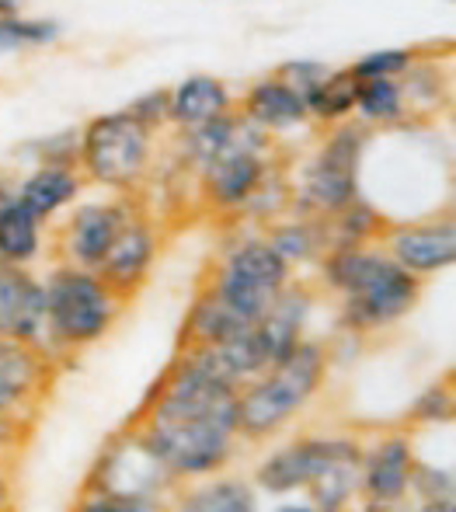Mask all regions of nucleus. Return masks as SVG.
<instances>
[{"label": "nucleus", "mask_w": 456, "mask_h": 512, "mask_svg": "<svg viewBox=\"0 0 456 512\" xmlns=\"http://www.w3.org/2000/svg\"><path fill=\"white\" fill-rule=\"evenodd\" d=\"M321 279L342 297V328L356 335L404 321L422 300V279L373 244L331 248L321 258Z\"/></svg>", "instance_id": "1"}, {"label": "nucleus", "mask_w": 456, "mask_h": 512, "mask_svg": "<svg viewBox=\"0 0 456 512\" xmlns=\"http://www.w3.org/2000/svg\"><path fill=\"white\" fill-rule=\"evenodd\" d=\"M328 349L321 342L303 338L286 359L265 370L262 377L248 380L237 391V439L265 443L282 432L324 387L328 377Z\"/></svg>", "instance_id": "2"}, {"label": "nucleus", "mask_w": 456, "mask_h": 512, "mask_svg": "<svg viewBox=\"0 0 456 512\" xmlns=\"http://www.w3.org/2000/svg\"><path fill=\"white\" fill-rule=\"evenodd\" d=\"M46 293V349L53 356L88 349L112 331L122 314V300L101 283L94 269L63 262L42 283Z\"/></svg>", "instance_id": "3"}, {"label": "nucleus", "mask_w": 456, "mask_h": 512, "mask_svg": "<svg viewBox=\"0 0 456 512\" xmlns=\"http://www.w3.org/2000/svg\"><path fill=\"white\" fill-rule=\"evenodd\" d=\"M289 279H293V269L275 255L269 241L248 237L220 258V265L202 290L227 314H234L244 328H255Z\"/></svg>", "instance_id": "4"}, {"label": "nucleus", "mask_w": 456, "mask_h": 512, "mask_svg": "<svg viewBox=\"0 0 456 512\" xmlns=\"http://www.w3.org/2000/svg\"><path fill=\"white\" fill-rule=\"evenodd\" d=\"M150 150H154V129L126 108V112L98 115L84 126L77 161L91 182L129 192L147 175Z\"/></svg>", "instance_id": "5"}, {"label": "nucleus", "mask_w": 456, "mask_h": 512, "mask_svg": "<svg viewBox=\"0 0 456 512\" xmlns=\"http://www.w3.org/2000/svg\"><path fill=\"white\" fill-rule=\"evenodd\" d=\"M140 429L154 457L171 471L178 485L220 474L237 453V432L202 418H168V422H129Z\"/></svg>", "instance_id": "6"}, {"label": "nucleus", "mask_w": 456, "mask_h": 512, "mask_svg": "<svg viewBox=\"0 0 456 512\" xmlns=\"http://www.w3.org/2000/svg\"><path fill=\"white\" fill-rule=\"evenodd\" d=\"M359 157H363V129L338 126L317 157L307 164L296 185L300 216L331 220L359 199Z\"/></svg>", "instance_id": "7"}, {"label": "nucleus", "mask_w": 456, "mask_h": 512, "mask_svg": "<svg viewBox=\"0 0 456 512\" xmlns=\"http://www.w3.org/2000/svg\"><path fill=\"white\" fill-rule=\"evenodd\" d=\"M84 488L108 495H126V499H150V502H171L178 492V481L171 471L154 457L147 439L140 436L136 425H126L101 446L98 460L88 471Z\"/></svg>", "instance_id": "8"}, {"label": "nucleus", "mask_w": 456, "mask_h": 512, "mask_svg": "<svg viewBox=\"0 0 456 512\" xmlns=\"http://www.w3.org/2000/svg\"><path fill=\"white\" fill-rule=\"evenodd\" d=\"M411 471H415V446L408 432H387L363 450V512H411Z\"/></svg>", "instance_id": "9"}, {"label": "nucleus", "mask_w": 456, "mask_h": 512, "mask_svg": "<svg viewBox=\"0 0 456 512\" xmlns=\"http://www.w3.org/2000/svg\"><path fill=\"white\" fill-rule=\"evenodd\" d=\"M265 133L251 126V133L244 136L237 147H230L220 161H213L202 171V192L206 203L220 213H237L248 209L251 199L258 196V189L269 178V164H265Z\"/></svg>", "instance_id": "10"}, {"label": "nucleus", "mask_w": 456, "mask_h": 512, "mask_svg": "<svg viewBox=\"0 0 456 512\" xmlns=\"http://www.w3.org/2000/svg\"><path fill=\"white\" fill-rule=\"evenodd\" d=\"M56 377V356L42 345L0 338V408L32 418L35 405L49 394Z\"/></svg>", "instance_id": "11"}, {"label": "nucleus", "mask_w": 456, "mask_h": 512, "mask_svg": "<svg viewBox=\"0 0 456 512\" xmlns=\"http://www.w3.org/2000/svg\"><path fill=\"white\" fill-rule=\"evenodd\" d=\"M157 248H161V244H157L154 223L140 213H129L119 237L112 241L108 255L101 258V265L94 272H98L101 283L126 304V300H133L136 293L143 290V283H147L150 269H154V262H157Z\"/></svg>", "instance_id": "12"}, {"label": "nucleus", "mask_w": 456, "mask_h": 512, "mask_svg": "<svg viewBox=\"0 0 456 512\" xmlns=\"http://www.w3.org/2000/svg\"><path fill=\"white\" fill-rule=\"evenodd\" d=\"M383 251L401 265L404 272L425 279L450 269L456 262V227L453 216L429 223H408V227H387L380 234Z\"/></svg>", "instance_id": "13"}, {"label": "nucleus", "mask_w": 456, "mask_h": 512, "mask_svg": "<svg viewBox=\"0 0 456 512\" xmlns=\"http://www.w3.org/2000/svg\"><path fill=\"white\" fill-rule=\"evenodd\" d=\"M0 338L46 349V293L25 265L0 262Z\"/></svg>", "instance_id": "14"}, {"label": "nucleus", "mask_w": 456, "mask_h": 512, "mask_svg": "<svg viewBox=\"0 0 456 512\" xmlns=\"http://www.w3.org/2000/svg\"><path fill=\"white\" fill-rule=\"evenodd\" d=\"M126 203H88L81 206L74 216L67 220L60 234V251L63 262L77 265V269H98L101 258L108 255L112 241L119 237L122 223L129 220Z\"/></svg>", "instance_id": "15"}, {"label": "nucleus", "mask_w": 456, "mask_h": 512, "mask_svg": "<svg viewBox=\"0 0 456 512\" xmlns=\"http://www.w3.org/2000/svg\"><path fill=\"white\" fill-rule=\"evenodd\" d=\"M331 446H335V436H300L293 443L272 450L262 464L255 467V488L269 495H289L300 492V488L310 485L321 464L328 460Z\"/></svg>", "instance_id": "16"}, {"label": "nucleus", "mask_w": 456, "mask_h": 512, "mask_svg": "<svg viewBox=\"0 0 456 512\" xmlns=\"http://www.w3.org/2000/svg\"><path fill=\"white\" fill-rule=\"evenodd\" d=\"M363 450L356 436H335L328 460L310 478V509L314 512H349L359 499V478H363Z\"/></svg>", "instance_id": "17"}, {"label": "nucleus", "mask_w": 456, "mask_h": 512, "mask_svg": "<svg viewBox=\"0 0 456 512\" xmlns=\"http://www.w3.org/2000/svg\"><path fill=\"white\" fill-rule=\"evenodd\" d=\"M310 307H314L310 290L303 283H293V279H289V283L282 286L279 297L269 304V310L262 314V321L255 324L265 349H269L272 366L279 363V359H286L289 352L303 342V328H307Z\"/></svg>", "instance_id": "18"}, {"label": "nucleus", "mask_w": 456, "mask_h": 512, "mask_svg": "<svg viewBox=\"0 0 456 512\" xmlns=\"http://www.w3.org/2000/svg\"><path fill=\"white\" fill-rule=\"evenodd\" d=\"M241 119H248L255 129L262 133H286V129H296L303 122H310L307 115V102L289 88L282 77H265L255 88L244 95L241 102Z\"/></svg>", "instance_id": "19"}, {"label": "nucleus", "mask_w": 456, "mask_h": 512, "mask_svg": "<svg viewBox=\"0 0 456 512\" xmlns=\"http://www.w3.org/2000/svg\"><path fill=\"white\" fill-rule=\"evenodd\" d=\"M230 108H234V102H230V91L220 77L195 74L168 91V122L182 129L206 126V122L227 115Z\"/></svg>", "instance_id": "20"}, {"label": "nucleus", "mask_w": 456, "mask_h": 512, "mask_svg": "<svg viewBox=\"0 0 456 512\" xmlns=\"http://www.w3.org/2000/svg\"><path fill=\"white\" fill-rule=\"evenodd\" d=\"M168 512H258V492L244 478H202L195 485H178Z\"/></svg>", "instance_id": "21"}, {"label": "nucleus", "mask_w": 456, "mask_h": 512, "mask_svg": "<svg viewBox=\"0 0 456 512\" xmlns=\"http://www.w3.org/2000/svg\"><path fill=\"white\" fill-rule=\"evenodd\" d=\"M81 192V175L74 171V164L49 161L39 171L25 178V182L14 189V199L35 216V220H49L63 206H70Z\"/></svg>", "instance_id": "22"}, {"label": "nucleus", "mask_w": 456, "mask_h": 512, "mask_svg": "<svg viewBox=\"0 0 456 512\" xmlns=\"http://www.w3.org/2000/svg\"><path fill=\"white\" fill-rule=\"evenodd\" d=\"M265 241H269V248L289 265V269H293V265L321 262L331 248L328 223L314 220V216H300V220H293V223H282V227H275Z\"/></svg>", "instance_id": "23"}, {"label": "nucleus", "mask_w": 456, "mask_h": 512, "mask_svg": "<svg viewBox=\"0 0 456 512\" xmlns=\"http://www.w3.org/2000/svg\"><path fill=\"white\" fill-rule=\"evenodd\" d=\"M42 244V220H35L18 199L0 209V262L4 265H28L39 258Z\"/></svg>", "instance_id": "24"}, {"label": "nucleus", "mask_w": 456, "mask_h": 512, "mask_svg": "<svg viewBox=\"0 0 456 512\" xmlns=\"http://www.w3.org/2000/svg\"><path fill=\"white\" fill-rule=\"evenodd\" d=\"M356 91H359V77L349 70H331L317 91L307 98V112L310 119L321 122H342L349 112H356Z\"/></svg>", "instance_id": "25"}, {"label": "nucleus", "mask_w": 456, "mask_h": 512, "mask_svg": "<svg viewBox=\"0 0 456 512\" xmlns=\"http://www.w3.org/2000/svg\"><path fill=\"white\" fill-rule=\"evenodd\" d=\"M404 91L401 77H359L356 91V112L363 122H397L404 112Z\"/></svg>", "instance_id": "26"}, {"label": "nucleus", "mask_w": 456, "mask_h": 512, "mask_svg": "<svg viewBox=\"0 0 456 512\" xmlns=\"http://www.w3.org/2000/svg\"><path fill=\"white\" fill-rule=\"evenodd\" d=\"M60 39V25L53 21H28L21 14L0 18V49H25V46H46Z\"/></svg>", "instance_id": "27"}, {"label": "nucleus", "mask_w": 456, "mask_h": 512, "mask_svg": "<svg viewBox=\"0 0 456 512\" xmlns=\"http://www.w3.org/2000/svg\"><path fill=\"white\" fill-rule=\"evenodd\" d=\"M70 512H168V502H150V499H126V495H108L81 488Z\"/></svg>", "instance_id": "28"}, {"label": "nucleus", "mask_w": 456, "mask_h": 512, "mask_svg": "<svg viewBox=\"0 0 456 512\" xmlns=\"http://www.w3.org/2000/svg\"><path fill=\"white\" fill-rule=\"evenodd\" d=\"M408 418L415 425H446L453 418V391L450 380H439V384L425 387L422 394L415 398Z\"/></svg>", "instance_id": "29"}, {"label": "nucleus", "mask_w": 456, "mask_h": 512, "mask_svg": "<svg viewBox=\"0 0 456 512\" xmlns=\"http://www.w3.org/2000/svg\"><path fill=\"white\" fill-rule=\"evenodd\" d=\"M408 499H415V506L418 502H453V471L432 467V464H418L415 460Z\"/></svg>", "instance_id": "30"}, {"label": "nucleus", "mask_w": 456, "mask_h": 512, "mask_svg": "<svg viewBox=\"0 0 456 512\" xmlns=\"http://www.w3.org/2000/svg\"><path fill=\"white\" fill-rule=\"evenodd\" d=\"M411 49H380V53H369L352 67L356 77H404L411 70Z\"/></svg>", "instance_id": "31"}, {"label": "nucleus", "mask_w": 456, "mask_h": 512, "mask_svg": "<svg viewBox=\"0 0 456 512\" xmlns=\"http://www.w3.org/2000/svg\"><path fill=\"white\" fill-rule=\"evenodd\" d=\"M328 74H331V67H324V63H314V60H293V63H282V67L275 70V77H282V81H286L289 88H293L296 95L303 98V102L314 95L317 84H321Z\"/></svg>", "instance_id": "32"}, {"label": "nucleus", "mask_w": 456, "mask_h": 512, "mask_svg": "<svg viewBox=\"0 0 456 512\" xmlns=\"http://www.w3.org/2000/svg\"><path fill=\"white\" fill-rule=\"evenodd\" d=\"M32 436V418L11 415V411L0 408V453L21 450Z\"/></svg>", "instance_id": "33"}, {"label": "nucleus", "mask_w": 456, "mask_h": 512, "mask_svg": "<svg viewBox=\"0 0 456 512\" xmlns=\"http://www.w3.org/2000/svg\"><path fill=\"white\" fill-rule=\"evenodd\" d=\"M129 112H133L140 122H147L150 129H154L157 122H168V91H157V95H150V98H140V102L129 105Z\"/></svg>", "instance_id": "34"}, {"label": "nucleus", "mask_w": 456, "mask_h": 512, "mask_svg": "<svg viewBox=\"0 0 456 512\" xmlns=\"http://www.w3.org/2000/svg\"><path fill=\"white\" fill-rule=\"evenodd\" d=\"M11 502H14V492H11V471H7V464L0 460V512H11Z\"/></svg>", "instance_id": "35"}, {"label": "nucleus", "mask_w": 456, "mask_h": 512, "mask_svg": "<svg viewBox=\"0 0 456 512\" xmlns=\"http://www.w3.org/2000/svg\"><path fill=\"white\" fill-rule=\"evenodd\" d=\"M411 512H456L453 502H418Z\"/></svg>", "instance_id": "36"}, {"label": "nucleus", "mask_w": 456, "mask_h": 512, "mask_svg": "<svg viewBox=\"0 0 456 512\" xmlns=\"http://www.w3.org/2000/svg\"><path fill=\"white\" fill-rule=\"evenodd\" d=\"M21 11V0H0V18H7V14H18Z\"/></svg>", "instance_id": "37"}, {"label": "nucleus", "mask_w": 456, "mask_h": 512, "mask_svg": "<svg viewBox=\"0 0 456 512\" xmlns=\"http://www.w3.org/2000/svg\"><path fill=\"white\" fill-rule=\"evenodd\" d=\"M11 199H14V189L4 182V178H0V209H4L7 203H11Z\"/></svg>", "instance_id": "38"}, {"label": "nucleus", "mask_w": 456, "mask_h": 512, "mask_svg": "<svg viewBox=\"0 0 456 512\" xmlns=\"http://www.w3.org/2000/svg\"><path fill=\"white\" fill-rule=\"evenodd\" d=\"M275 512H314V509H310V502H289V506H279Z\"/></svg>", "instance_id": "39"}]
</instances>
